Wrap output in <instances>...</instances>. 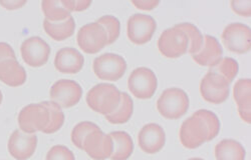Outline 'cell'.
<instances>
[{"label": "cell", "instance_id": "4", "mask_svg": "<svg viewBox=\"0 0 251 160\" xmlns=\"http://www.w3.org/2000/svg\"><path fill=\"white\" fill-rule=\"evenodd\" d=\"M17 120L20 130L25 133L43 132L50 121V111L41 102L31 103L20 110Z\"/></svg>", "mask_w": 251, "mask_h": 160}, {"label": "cell", "instance_id": "37", "mask_svg": "<svg viewBox=\"0 0 251 160\" xmlns=\"http://www.w3.org/2000/svg\"><path fill=\"white\" fill-rule=\"evenodd\" d=\"M26 4L25 0H0V5L7 10H15L22 8Z\"/></svg>", "mask_w": 251, "mask_h": 160}, {"label": "cell", "instance_id": "3", "mask_svg": "<svg viewBox=\"0 0 251 160\" xmlns=\"http://www.w3.org/2000/svg\"><path fill=\"white\" fill-rule=\"evenodd\" d=\"M209 131L204 119L195 112L182 123L179 131L181 144L188 149H195L208 141Z\"/></svg>", "mask_w": 251, "mask_h": 160}, {"label": "cell", "instance_id": "33", "mask_svg": "<svg viewBox=\"0 0 251 160\" xmlns=\"http://www.w3.org/2000/svg\"><path fill=\"white\" fill-rule=\"evenodd\" d=\"M61 2L70 12L85 11L92 4V2L88 0H61Z\"/></svg>", "mask_w": 251, "mask_h": 160}, {"label": "cell", "instance_id": "22", "mask_svg": "<svg viewBox=\"0 0 251 160\" xmlns=\"http://www.w3.org/2000/svg\"><path fill=\"white\" fill-rule=\"evenodd\" d=\"M44 29L49 36L56 41L64 40L73 36L75 30V21L73 16L60 22H50L49 20H44Z\"/></svg>", "mask_w": 251, "mask_h": 160}, {"label": "cell", "instance_id": "1", "mask_svg": "<svg viewBox=\"0 0 251 160\" xmlns=\"http://www.w3.org/2000/svg\"><path fill=\"white\" fill-rule=\"evenodd\" d=\"M86 100L91 109L107 116L118 108L121 100V91L113 84L100 83L91 88Z\"/></svg>", "mask_w": 251, "mask_h": 160}, {"label": "cell", "instance_id": "10", "mask_svg": "<svg viewBox=\"0 0 251 160\" xmlns=\"http://www.w3.org/2000/svg\"><path fill=\"white\" fill-rule=\"evenodd\" d=\"M222 40L225 47L231 52L243 54L250 50L251 47V30L250 27L234 22L228 24L222 32Z\"/></svg>", "mask_w": 251, "mask_h": 160}, {"label": "cell", "instance_id": "12", "mask_svg": "<svg viewBox=\"0 0 251 160\" xmlns=\"http://www.w3.org/2000/svg\"><path fill=\"white\" fill-rule=\"evenodd\" d=\"M51 101L61 108H70L76 105L82 96L80 85L71 79H59L50 87Z\"/></svg>", "mask_w": 251, "mask_h": 160}, {"label": "cell", "instance_id": "26", "mask_svg": "<svg viewBox=\"0 0 251 160\" xmlns=\"http://www.w3.org/2000/svg\"><path fill=\"white\" fill-rule=\"evenodd\" d=\"M41 103L50 111V121L43 132L46 134L55 133L65 123V113L62 112V108L58 104L52 101H43Z\"/></svg>", "mask_w": 251, "mask_h": 160}, {"label": "cell", "instance_id": "27", "mask_svg": "<svg viewBox=\"0 0 251 160\" xmlns=\"http://www.w3.org/2000/svg\"><path fill=\"white\" fill-rule=\"evenodd\" d=\"M176 27L183 30L188 39H189V46H188V52L191 55L196 54L203 45V35L201 34L200 30L192 23L189 22H183L175 25Z\"/></svg>", "mask_w": 251, "mask_h": 160}, {"label": "cell", "instance_id": "17", "mask_svg": "<svg viewBox=\"0 0 251 160\" xmlns=\"http://www.w3.org/2000/svg\"><path fill=\"white\" fill-rule=\"evenodd\" d=\"M83 64L85 58L78 50L73 47L59 49L54 57V67L64 74H75L82 69Z\"/></svg>", "mask_w": 251, "mask_h": 160}, {"label": "cell", "instance_id": "28", "mask_svg": "<svg viewBox=\"0 0 251 160\" xmlns=\"http://www.w3.org/2000/svg\"><path fill=\"white\" fill-rule=\"evenodd\" d=\"M238 62L235 59L231 57H222L220 61L209 70L218 73L224 77L229 83H231L238 73Z\"/></svg>", "mask_w": 251, "mask_h": 160}, {"label": "cell", "instance_id": "19", "mask_svg": "<svg viewBox=\"0 0 251 160\" xmlns=\"http://www.w3.org/2000/svg\"><path fill=\"white\" fill-rule=\"evenodd\" d=\"M251 80L239 79L233 86V98L237 104L238 114L244 122L251 123Z\"/></svg>", "mask_w": 251, "mask_h": 160}, {"label": "cell", "instance_id": "31", "mask_svg": "<svg viewBox=\"0 0 251 160\" xmlns=\"http://www.w3.org/2000/svg\"><path fill=\"white\" fill-rule=\"evenodd\" d=\"M196 112L204 119V121L206 122L208 131H209L208 141H211V140H213L218 135L220 130V122L217 115L214 112L207 109H199Z\"/></svg>", "mask_w": 251, "mask_h": 160}, {"label": "cell", "instance_id": "36", "mask_svg": "<svg viewBox=\"0 0 251 160\" xmlns=\"http://www.w3.org/2000/svg\"><path fill=\"white\" fill-rule=\"evenodd\" d=\"M158 0H132V4L142 10H152L159 5Z\"/></svg>", "mask_w": 251, "mask_h": 160}, {"label": "cell", "instance_id": "38", "mask_svg": "<svg viewBox=\"0 0 251 160\" xmlns=\"http://www.w3.org/2000/svg\"><path fill=\"white\" fill-rule=\"evenodd\" d=\"M188 160H204V159L198 158V157H193V158H190V159H188Z\"/></svg>", "mask_w": 251, "mask_h": 160}, {"label": "cell", "instance_id": "8", "mask_svg": "<svg viewBox=\"0 0 251 160\" xmlns=\"http://www.w3.org/2000/svg\"><path fill=\"white\" fill-rule=\"evenodd\" d=\"M76 41L83 52L95 54L108 45V35L100 24L91 22L78 30Z\"/></svg>", "mask_w": 251, "mask_h": 160}, {"label": "cell", "instance_id": "6", "mask_svg": "<svg viewBox=\"0 0 251 160\" xmlns=\"http://www.w3.org/2000/svg\"><path fill=\"white\" fill-rule=\"evenodd\" d=\"M189 39L180 28L173 26L165 29L159 37L158 48L167 58H178L188 51Z\"/></svg>", "mask_w": 251, "mask_h": 160}, {"label": "cell", "instance_id": "25", "mask_svg": "<svg viewBox=\"0 0 251 160\" xmlns=\"http://www.w3.org/2000/svg\"><path fill=\"white\" fill-rule=\"evenodd\" d=\"M41 9L46 19L50 22H60L71 17V12L62 4L61 0H44Z\"/></svg>", "mask_w": 251, "mask_h": 160}, {"label": "cell", "instance_id": "20", "mask_svg": "<svg viewBox=\"0 0 251 160\" xmlns=\"http://www.w3.org/2000/svg\"><path fill=\"white\" fill-rule=\"evenodd\" d=\"M0 81L11 87L22 86L25 83L26 72L17 59H7L0 62Z\"/></svg>", "mask_w": 251, "mask_h": 160}, {"label": "cell", "instance_id": "35", "mask_svg": "<svg viewBox=\"0 0 251 160\" xmlns=\"http://www.w3.org/2000/svg\"><path fill=\"white\" fill-rule=\"evenodd\" d=\"M7 59H16L15 52L11 45L5 42H0V62Z\"/></svg>", "mask_w": 251, "mask_h": 160}, {"label": "cell", "instance_id": "24", "mask_svg": "<svg viewBox=\"0 0 251 160\" xmlns=\"http://www.w3.org/2000/svg\"><path fill=\"white\" fill-rule=\"evenodd\" d=\"M134 111V102L128 93L121 92V100L118 108L106 118L112 124H124L129 121Z\"/></svg>", "mask_w": 251, "mask_h": 160}, {"label": "cell", "instance_id": "11", "mask_svg": "<svg viewBox=\"0 0 251 160\" xmlns=\"http://www.w3.org/2000/svg\"><path fill=\"white\" fill-rule=\"evenodd\" d=\"M157 28L156 20L147 14H133L127 23V35L137 45L149 42Z\"/></svg>", "mask_w": 251, "mask_h": 160}, {"label": "cell", "instance_id": "21", "mask_svg": "<svg viewBox=\"0 0 251 160\" xmlns=\"http://www.w3.org/2000/svg\"><path fill=\"white\" fill-rule=\"evenodd\" d=\"M114 149L112 160H128L134 151V142L131 135L125 131H114L110 133Z\"/></svg>", "mask_w": 251, "mask_h": 160}, {"label": "cell", "instance_id": "16", "mask_svg": "<svg viewBox=\"0 0 251 160\" xmlns=\"http://www.w3.org/2000/svg\"><path fill=\"white\" fill-rule=\"evenodd\" d=\"M166 134L163 127L157 123H148L142 127L138 135L140 148L147 154L159 152L165 145Z\"/></svg>", "mask_w": 251, "mask_h": 160}, {"label": "cell", "instance_id": "18", "mask_svg": "<svg viewBox=\"0 0 251 160\" xmlns=\"http://www.w3.org/2000/svg\"><path fill=\"white\" fill-rule=\"evenodd\" d=\"M222 54L223 50L218 40L211 35H205L203 36L202 48L196 54H193L192 58L200 66L211 68L220 61Z\"/></svg>", "mask_w": 251, "mask_h": 160}, {"label": "cell", "instance_id": "32", "mask_svg": "<svg viewBox=\"0 0 251 160\" xmlns=\"http://www.w3.org/2000/svg\"><path fill=\"white\" fill-rule=\"evenodd\" d=\"M46 160H75V157L67 146L54 145L49 150Z\"/></svg>", "mask_w": 251, "mask_h": 160}, {"label": "cell", "instance_id": "5", "mask_svg": "<svg viewBox=\"0 0 251 160\" xmlns=\"http://www.w3.org/2000/svg\"><path fill=\"white\" fill-rule=\"evenodd\" d=\"M93 69L97 77L100 80L117 81L124 76L127 70V62L119 54L104 53L95 58Z\"/></svg>", "mask_w": 251, "mask_h": 160}, {"label": "cell", "instance_id": "2", "mask_svg": "<svg viewBox=\"0 0 251 160\" xmlns=\"http://www.w3.org/2000/svg\"><path fill=\"white\" fill-rule=\"evenodd\" d=\"M189 97L181 88L171 87L163 91L157 100L159 113L167 119H179L189 108Z\"/></svg>", "mask_w": 251, "mask_h": 160}, {"label": "cell", "instance_id": "9", "mask_svg": "<svg viewBox=\"0 0 251 160\" xmlns=\"http://www.w3.org/2000/svg\"><path fill=\"white\" fill-rule=\"evenodd\" d=\"M158 86V80L150 68L138 67L134 69L128 79V87L131 93L139 99L151 98Z\"/></svg>", "mask_w": 251, "mask_h": 160}, {"label": "cell", "instance_id": "29", "mask_svg": "<svg viewBox=\"0 0 251 160\" xmlns=\"http://www.w3.org/2000/svg\"><path fill=\"white\" fill-rule=\"evenodd\" d=\"M100 129V127L91 122V121H82L77 123L73 131H72V141L75 144V147H77L78 149L82 150V145H83V141H85L86 137L93 131Z\"/></svg>", "mask_w": 251, "mask_h": 160}, {"label": "cell", "instance_id": "15", "mask_svg": "<svg viewBox=\"0 0 251 160\" xmlns=\"http://www.w3.org/2000/svg\"><path fill=\"white\" fill-rule=\"evenodd\" d=\"M37 146V136L29 134L20 129L14 130L8 139V151L16 160H27L35 152Z\"/></svg>", "mask_w": 251, "mask_h": 160}, {"label": "cell", "instance_id": "13", "mask_svg": "<svg viewBox=\"0 0 251 160\" xmlns=\"http://www.w3.org/2000/svg\"><path fill=\"white\" fill-rule=\"evenodd\" d=\"M20 53L24 61L31 67L44 66L50 55V47L43 38L32 36L22 43Z\"/></svg>", "mask_w": 251, "mask_h": 160}, {"label": "cell", "instance_id": "39", "mask_svg": "<svg viewBox=\"0 0 251 160\" xmlns=\"http://www.w3.org/2000/svg\"><path fill=\"white\" fill-rule=\"evenodd\" d=\"M2 92H1V90H0V104H1V102H2Z\"/></svg>", "mask_w": 251, "mask_h": 160}, {"label": "cell", "instance_id": "34", "mask_svg": "<svg viewBox=\"0 0 251 160\" xmlns=\"http://www.w3.org/2000/svg\"><path fill=\"white\" fill-rule=\"evenodd\" d=\"M231 9L238 15L244 17H250L251 15V2L250 0H241V1H231L230 2Z\"/></svg>", "mask_w": 251, "mask_h": 160}, {"label": "cell", "instance_id": "7", "mask_svg": "<svg viewBox=\"0 0 251 160\" xmlns=\"http://www.w3.org/2000/svg\"><path fill=\"white\" fill-rule=\"evenodd\" d=\"M229 85L230 83L224 77L209 70L201 80L200 93L205 101L221 104L229 96Z\"/></svg>", "mask_w": 251, "mask_h": 160}, {"label": "cell", "instance_id": "30", "mask_svg": "<svg viewBox=\"0 0 251 160\" xmlns=\"http://www.w3.org/2000/svg\"><path fill=\"white\" fill-rule=\"evenodd\" d=\"M100 24L108 35V45L113 44L120 36L121 32V23L119 19L113 15H104L98 19L97 21Z\"/></svg>", "mask_w": 251, "mask_h": 160}, {"label": "cell", "instance_id": "23", "mask_svg": "<svg viewBox=\"0 0 251 160\" xmlns=\"http://www.w3.org/2000/svg\"><path fill=\"white\" fill-rule=\"evenodd\" d=\"M216 160H244L245 149L236 140L223 139L214 149Z\"/></svg>", "mask_w": 251, "mask_h": 160}, {"label": "cell", "instance_id": "14", "mask_svg": "<svg viewBox=\"0 0 251 160\" xmlns=\"http://www.w3.org/2000/svg\"><path fill=\"white\" fill-rule=\"evenodd\" d=\"M114 149L113 139L100 129L91 132L85 139L82 150L94 160H106L111 158Z\"/></svg>", "mask_w": 251, "mask_h": 160}]
</instances>
